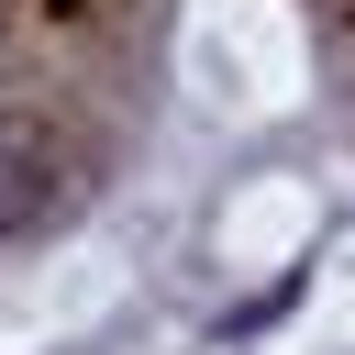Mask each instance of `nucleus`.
I'll return each instance as SVG.
<instances>
[{
	"label": "nucleus",
	"instance_id": "f257e3e1",
	"mask_svg": "<svg viewBox=\"0 0 355 355\" xmlns=\"http://www.w3.org/2000/svg\"><path fill=\"white\" fill-rule=\"evenodd\" d=\"M55 200H67V144H55L44 122L0 111V244L44 233V222H55Z\"/></svg>",
	"mask_w": 355,
	"mask_h": 355
}]
</instances>
